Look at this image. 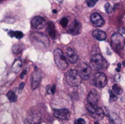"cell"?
Returning a JSON list of instances; mask_svg holds the SVG:
<instances>
[{
    "label": "cell",
    "instance_id": "44dd1931",
    "mask_svg": "<svg viewBox=\"0 0 125 124\" xmlns=\"http://www.w3.org/2000/svg\"><path fill=\"white\" fill-rule=\"evenodd\" d=\"M112 91H113V92H114L116 96H118V95H121V94L123 93V90H122V88H121V86H120L119 85H118V84H115V85H114V86H113Z\"/></svg>",
    "mask_w": 125,
    "mask_h": 124
},
{
    "label": "cell",
    "instance_id": "836d02e7",
    "mask_svg": "<svg viewBox=\"0 0 125 124\" xmlns=\"http://www.w3.org/2000/svg\"><path fill=\"white\" fill-rule=\"evenodd\" d=\"M119 78H120V75H117L116 76L115 80L117 81V82H119Z\"/></svg>",
    "mask_w": 125,
    "mask_h": 124
},
{
    "label": "cell",
    "instance_id": "30bf717a",
    "mask_svg": "<svg viewBox=\"0 0 125 124\" xmlns=\"http://www.w3.org/2000/svg\"><path fill=\"white\" fill-rule=\"evenodd\" d=\"M79 74L81 75V77H82L83 80H88L92 72V68L91 67V66H89L86 64H83L81 67H80V70L78 71Z\"/></svg>",
    "mask_w": 125,
    "mask_h": 124
},
{
    "label": "cell",
    "instance_id": "5b68a950",
    "mask_svg": "<svg viewBox=\"0 0 125 124\" xmlns=\"http://www.w3.org/2000/svg\"><path fill=\"white\" fill-rule=\"evenodd\" d=\"M87 110L90 115L96 120V121H100L104 118V111L103 110L98 107L97 105H92V104H88L87 105Z\"/></svg>",
    "mask_w": 125,
    "mask_h": 124
},
{
    "label": "cell",
    "instance_id": "d6a6232c",
    "mask_svg": "<svg viewBox=\"0 0 125 124\" xmlns=\"http://www.w3.org/2000/svg\"><path fill=\"white\" fill-rule=\"evenodd\" d=\"M121 64L119 63V64H118V66H117V68H116V72H120V70H121Z\"/></svg>",
    "mask_w": 125,
    "mask_h": 124
},
{
    "label": "cell",
    "instance_id": "3957f363",
    "mask_svg": "<svg viewBox=\"0 0 125 124\" xmlns=\"http://www.w3.org/2000/svg\"><path fill=\"white\" fill-rule=\"evenodd\" d=\"M125 38L120 33H114L111 36V46L116 52H120L125 48Z\"/></svg>",
    "mask_w": 125,
    "mask_h": 124
},
{
    "label": "cell",
    "instance_id": "7402d4cb",
    "mask_svg": "<svg viewBox=\"0 0 125 124\" xmlns=\"http://www.w3.org/2000/svg\"><path fill=\"white\" fill-rule=\"evenodd\" d=\"M22 48H23V45L21 44H15L12 47V51L15 53H18L21 51Z\"/></svg>",
    "mask_w": 125,
    "mask_h": 124
},
{
    "label": "cell",
    "instance_id": "e0dca14e",
    "mask_svg": "<svg viewBox=\"0 0 125 124\" xmlns=\"http://www.w3.org/2000/svg\"><path fill=\"white\" fill-rule=\"evenodd\" d=\"M108 116H109L110 121L114 124H122V119L117 113L111 112Z\"/></svg>",
    "mask_w": 125,
    "mask_h": 124
},
{
    "label": "cell",
    "instance_id": "1f68e13d",
    "mask_svg": "<svg viewBox=\"0 0 125 124\" xmlns=\"http://www.w3.org/2000/svg\"><path fill=\"white\" fill-rule=\"evenodd\" d=\"M55 91H56V86L55 85L51 86V92H52V94H53L55 93Z\"/></svg>",
    "mask_w": 125,
    "mask_h": 124
},
{
    "label": "cell",
    "instance_id": "d6986e66",
    "mask_svg": "<svg viewBox=\"0 0 125 124\" xmlns=\"http://www.w3.org/2000/svg\"><path fill=\"white\" fill-rule=\"evenodd\" d=\"M48 33H49L50 36L51 37V38L54 39L55 36H56V31H55V26H54L53 23H51V22L48 23Z\"/></svg>",
    "mask_w": 125,
    "mask_h": 124
},
{
    "label": "cell",
    "instance_id": "7a4b0ae2",
    "mask_svg": "<svg viewBox=\"0 0 125 124\" xmlns=\"http://www.w3.org/2000/svg\"><path fill=\"white\" fill-rule=\"evenodd\" d=\"M66 80L71 86H78L82 82V77H81L79 72L75 69H70L66 74Z\"/></svg>",
    "mask_w": 125,
    "mask_h": 124
},
{
    "label": "cell",
    "instance_id": "4316f807",
    "mask_svg": "<svg viewBox=\"0 0 125 124\" xmlns=\"http://www.w3.org/2000/svg\"><path fill=\"white\" fill-rule=\"evenodd\" d=\"M14 36H15L17 39H21V38L23 37V34L21 31H15V34H14Z\"/></svg>",
    "mask_w": 125,
    "mask_h": 124
},
{
    "label": "cell",
    "instance_id": "ac0fdd59",
    "mask_svg": "<svg viewBox=\"0 0 125 124\" xmlns=\"http://www.w3.org/2000/svg\"><path fill=\"white\" fill-rule=\"evenodd\" d=\"M21 67H22V62H21V61L20 59H16L14 61V63H13V64L12 66V70L13 72L18 73L21 70Z\"/></svg>",
    "mask_w": 125,
    "mask_h": 124
},
{
    "label": "cell",
    "instance_id": "ffe728a7",
    "mask_svg": "<svg viewBox=\"0 0 125 124\" xmlns=\"http://www.w3.org/2000/svg\"><path fill=\"white\" fill-rule=\"evenodd\" d=\"M7 96L8 99L10 100V102H15L18 99V97H17L16 94H15V92L13 91H8L7 94Z\"/></svg>",
    "mask_w": 125,
    "mask_h": 124
},
{
    "label": "cell",
    "instance_id": "ba28073f",
    "mask_svg": "<svg viewBox=\"0 0 125 124\" xmlns=\"http://www.w3.org/2000/svg\"><path fill=\"white\" fill-rule=\"evenodd\" d=\"M53 115L61 120V121H67L70 117V112L69 110L66 108L62 109H54L53 110Z\"/></svg>",
    "mask_w": 125,
    "mask_h": 124
},
{
    "label": "cell",
    "instance_id": "9a60e30c",
    "mask_svg": "<svg viewBox=\"0 0 125 124\" xmlns=\"http://www.w3.org/2000/svg\"><path fill=\"white\" fill-rule=\"evenodd\" d=\"M92 35L93 37L97 39V40H100V41H103V40H105L106 38H107V35H106V33L102 30H100V29H96L94 30L93 32H92Z\"/></svg>",
    "mask_w": 125,
    "mask_h": 124
},
{
    "label": "cell",
    "instance_id": "e575fe53",
    "mask_svg": "<svg viewBox=\"0 0 125 124\" xmlns=\"http://www.w3.org/2000/svg\"><path fill=\"white\" fill-rule=\"evenodd\" d=\"M56 12H57V11H56V10H53V12L54 14H56Z\"/></svg>",
    "mask_w": 125,
    "mask_h": 124
},
{
    "label": "cell",
    "instance_id": "277c9868",
    "mask_svg": "<svg viewBox=\"0 0 125 124\" xmlns=\"http://www.w3.org/2000/svg\"><path fill=\"white\" fill-rule=\"evenodd\" d=\"M53 57H54L55 63L56 64L57 67L59 69H61L62 70H64L67 69L68 64H67V61L63 54V52L61 49L57 48L54 50Z\"/></svg>",
    "mask_w": 125,
    "mask_h": 124
},
{
    "label": "cell",
    "instance_id": "52a82bcc",
    "mask_svg": "<svg viewBox=\"0 0 125 124\" xmlns=\"http://www.w3.org/2000/svg\"><path fill=\"white\" fill-rule=\"evenodd\" d=\"M41 119V114L37 110H31L27 115L28 122L31 124H40Z\"/></svg>",
    "mask_w": 125,
    "mask_h": 124
},
{
    "label": "cell",
    "instance_id": "8fae6325",
    "mask_svg": "<svg viewBox=\"0 0 125 124\" xmlns=\"http://www.w3.org/2000/svg\"><path fill=\"white\" fill-rule=\"evenodd\" d=\"M90 20L92 23L96 27H101L104 25L105 20L102 16L98 13H93L90 16Z\"/></svg>",
    "mask_w": 125,
    "mask_h": 124
},
{
    "label": "cell",
    "instance_id": "f546056e",
    "mask_svg": "<svg viewBox=\"0 0 125 124\" xmlns=\"http://www.w3.org/2000/svg\"><path fill=\"white\" fill-rule=\"evenodd\" d=\"M26 73H27V71H26V70H24V71L21 73V79L24 78L25 76H26Z\"/></svg>",
    "mask_w": 125,
    "mask_h": 124
},
{
    "label": "cell",
    "instance_id": "603a6c76",
    "mask_svg": "<svg viewBox=\"0 0 125 124\" xmlns=\"http://www.w3.org/2000/svg\"><path fill=\"white\" fill-rule=\"evenodd\" d=\"M105 10L106 11V12L108 14H112L114 12V9H113V7L111 5L110 3H106L105 5Z\"/></svg>",
    "mask_w": 125,
    "mask_h": 124
},
{
    "label": "cell",
    "instance_id": "7c38bea8",
    "mask_svg": "<svg viewBox=\"0 0 125 124\" xmlns=\"http://www.w3.org/2000/svg\"><path fill=\"white\" fill-rule=\"evenodd\" d=\"M31 26L33 28L37 29H43L45 25V20L43 18L40 16H36L31 20Z\"/></svg>",
    "mask_w": 125,
    "mask_h": 124
},
{
    "label": "cell",
    "instance_id": "cb8c5ba5",
    "mask_svg": "<svg viewBox=\"0 0 125 124\" xmlns=\"http://www.w3.org/2000/svg\"><path fill=\"white\" fill-rule=\"evenodd\" d=\"M109 94H110V101L111 102H114L117 99V96L113 92V91H111V90L109 91Z\"/></svg>",
    "mask_w": 125,
    "mask_h": 124
},
{
    "label": "cell",
    "instance_id": "4dcf8cb0",
    "mask_svg": "<svg viewBox=\"0 0 125 124\" xmlns=\"http://www.w3.org/2000/svg\"><path fill=\"white\" fill-rule=\"evenodd\" d=\"M8 34L10 35V37H15L14 36V34H15V31H10L9 32H8Z\"/></svg>",
    "mask_w": 125,
    "mask_h": 124
},
{
    "label": "cell",
    "instance_id": "5bb4252c",
    "mask_svg": "<svg viewBox=\"0 0 125 124\" xmlns=\"http://www.w3.org/2000/svg\"><path fill=\"white\" fill-rule=\"evenodd\" d=\"M99 99H100V95L96 90L91 91L89 94H88L87 100L89 104L97 105V103L99 102Z\"/></svg>",
    "mask_w": 125,
    "mask_h": 124
},
{
    "label": "cell",
    "instance_id": "d590c367",
    "mask_svg": "<svg viewBox=\"0 0 125 124\" xmlns=\"http://www.w3.org/2000/svg\"><path fill=\"white\" fill-rule=\"evenodd\" d=\"M123 66H124V67H125V61H123Z\"/></svg>",
    "mask_w": 125,
    "mask_h": 124
},
{
    "label": "cell",
    "instance_id": "8d00e7d4",
    "mask_svg": "<svg viewBox=\"0 0 125 124\" xmlns=\"http://www.w3.org/2000/svg\"><path fill=\"white\" fill-rule=\"evenodd\" d=\"M94 124H99V123H98L97 121H96V122H95V123H94Z\"/></svg>",
    "mask_w": 125,
    "mask_h": 124
},
{
    "label": "cell",
    "instance_id": "6da1fadb",
    "mask_svg": "<svg viewBox=\"0 0 125 124\" xmlns=\"http://www.w3.org/2000/svg\"><path fill=\"white\" fill-rule=\"evenodd\" d=\"M90 66L92 69L95 71H101L107 67L108 64L100 54H96L92 57L90 60Z\"/></svg>",
    "mask_w": 125,
    "mask_h": 124
},
{
    "label": "cell",
    "instance_id": "8992f818",
    "mask_svg": "<svg viewBox=\"0 0 125 124\" xmlns=\"http://www.w3.org/2000/svg\"><path fill=\"white\" fill-rule=\"evenodd\" d=\"M92 84L97 88H103L107 85L108 80L106 75L103 72H97L94 75L92 80Z\"/></svg>",
    "mask_w": 125,
    "mask_h": 124
},
{
    "label": "cell",
    "instance_id": "4fadbf2b",
    "mask_svg": "<svg viewBox=\"0 0 125 124\" xmlns=\"http://www.w3.org/2000/svg\"><path fill=\"white\" fill-rule=\"evenodd\" d=\"M66 55H67V58L68 59V61L71 63V64H75L78 61V55L76 53V52L70 47L67 48L66 50Z\"/></svg>",
    "mask_w": 125,
    "mask_h": 124
},
{
    "label": "cell",
    "instance_id": "83f0119b",
    "mask_svg": "<svg viewBox=\"0 0 125 124\" xmlns=\"http://www.w3.org/2000/svg\"><path fill=\"white\" fill-rule=\"evenodd\" d=\"M74 124H86V122L82 118H78L77 120H75Z\"/></svg>",
    "mask_w": 125,
    "mask_h": 124
},
{
    "label": "cell",
    "instance_id": "2e32d148",
    "mask_svg": "<svg viewBox=\"0 0 125 124\" xmlns=\"http://www.w3.org/2000/svg\"><path fill=\"white\" fill-rule=\"evenodd\" d=\"M81 29V24L76 20H75L74 23L71 25V26L69 29V33H70L73 35H76L80 33Z\"/></svg>",
    "mask_w": 125,
    "mask_h": 124
},
{
    "label": "cell",
    "instance_id": "f1b7e54d",
    "mask_svg": "<svg viewBox=\"0 0 125 124\" xmlns=\"http://www.w3.org/2000/svg\"><path fill=\"white\" fill-rule=\"evenodd\" d=\"M24 86H25V83H21L20 86H19V87H18V90H19L20 91H21L23 90V88H24Z\"/></svg>",
    "mask_w": 125,
    "mask_h": 124
},
{
    "label": "cell",
    "instance_id": "9c48e42d",
    "mask_svg": "<svg viewBox=\"0 0 125 124\" xmlns=\"http://www.w3.org/2000/svg\"><path fill=\"white\" fill-rule=\"evenodd\" d=\"M41 80H42V72L40 69H36L35 71H34L31 75V86L32 90L36 89L40 86Z\"/></svg>",
    "mask_w": 125,
    "mask_h": 124
},
{
    "label": "cell",
    "instance_id": "484cf974",
    "mask_svg": "<svg viewBox=\"0 0 125 124\" xmlns=\"http://www.w3.org/2000/svg\"><path fill=\"white\" fill-rule=\"evenodd\" d=\"M60 24H61L62 26L64 27V28L67 27V24H68V20H67L66 18H62V20H61V21H60Z\"/></svg>",
    "mask_w": 125,
    "mask_h": 124
},
{
    "label": "cell",
    "instance_id": "d4e9b609",
    "mask_svg": "<svg viewBox=\"0 0 125 124\" xmlns=\"http://www.w3.org/2000/svg\"><path fill=\"white\" fill-rule=\"evenodd\" d=\"M99 0H87L86 1V4H87V5L89 7H94L97 4V2Z\"/></svg>",
    "mask_w": 125,
    "mask_h": 124
}]
</instances>
